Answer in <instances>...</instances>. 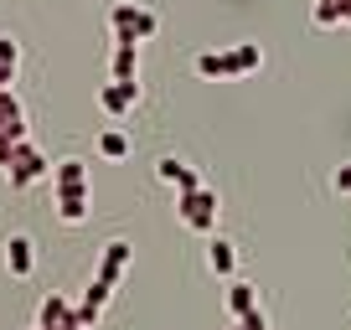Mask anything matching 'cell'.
I'll return each mask as SVG.
<instances>
[{
    "instance_id": "cell-17",
    "label": "cell",
    "mask_w": 351,
    "mask_h": 330,
    "mask_svg": "<svg viewBox=\"0 0 351 330\" xmlns=\"http://www.w3.org/2000/svg\"><path fill=\"white\" fill-rule=\"evenodd\" d=\"M99 155L104 160H124V155H130V134L124 129H104L99 134Z\"/></svg>"
},
{
    "instance_id": "cell-19",
    "label": "cell",
    "mask_w": 351,
    "mask_h": 330,
    "mask_svg": "<svg viewBox=\"0 0 351 330\" xmlns=\"http://www.w3.org/2000/svg\"><path fill=\"white\" fill-rule=\"evenodd\" d=\"M26 134H0V170H5V165H11V155H16V144H21Z\"/></svg>"
},
{
    "instance_id": "cell-5",
    "label": "cell",
    "mask_w": 351,
    "mask_h": 330,
    "mask_svg": "<svg viewBox=\"0 0 351 330\" xmlns=\"http://www.w3.org/2000/svg\"><path fill=\"white\" fill-rule=\"evenodd\" d=\"M134 103H140V77H124V83H119V77H109V83L99 88V109L109 114V119H124Z\"/></svg>"
},
{
    "instance_id": "cell-22",
    "label": "cell",
    "mask_w": 351,
    "mask_h": 330,
    "mask_svg": "<svg viewBox=\"0 0 351 330\" xmlns=\"http://www.w3.org/2000/svg\"><path fill=\"white\" fill-rule=\"evenodd\" d=\"M73 330H88V325H73Z\"/></svg>"
},
{
    "instance_id": "cell-21",
    "label": "cell",
    "mask_w": 351,
    "mask_h": 330,
    "mask_svg": "<svg viewBox=\"0 0 351 330\" xmlns=\"http://www.w3.org/2000/svg\"><path fill=\"white\" fill-rule=\"evenodd\" d=\"M341 21H346V26H351V0H341Z\"/></svg>"
},
{
    "instance_id": "cell-4",
    "label": "cell",
    "mask_w": 351,
    "mask_h": 330,
    "mask_svg": "<svg viewBox=\"0 0 351 330\" xmlns=\"http://www.w3.org/2000/svg\"><path fill=\"white\" fill-rule=\"evenodd\" d=\"M109 26H114V36H124V42H150V36L160 31L155 11H145V5H134V0H119V5H114Z\"/></svg>"
},
{
    "instance_id": "cell-2",
    "label": "cell",
    "mask_w": 351,
    "mask_h": 330,
    "mask_svg": "<svg viewBox=\"0 0 351 330\" xmlns=\"http://www.w3.org/2000/svg\"><path fill=\"white\" fill-rule=\"evenodd\" d=\"M176 217L186 222L191 232L212 238V232H217V191H207V186H197V191H176Z\"/></svg>"
},
{
    "instance_id": "cell-11",
    "label": "cell",
    "mask_w": 351,
    "mask_h": 330,
    "mask_svg": "<svg viewBox=\"0 0 351 330\" xmlns=\"http://www.w3.org/2000/svg\"><path fill=\"white\" fill-rule=\"evenodd\" d=\"M109 77H140V42H124L114 36V52H109Z\"/></svg>"
},
{
    "instance_id": "cell-13",
    "label": "cell",
    "mask_w": 351,
    "mask_h": 330,
    "mask_svg": "<svg viewBox=\"0 0 351 330\" xmlns=\"http://www.w3.org/2000/svg\"><path fill=\"white\" fill-rule=\"evenodd\" d=\"M207 268H212V274H222V279L238 274V248H232L228 238H217V232L207 238Z\"/></svg>"
},
{
    "instance_id": "cell-18",
    "label": "cell",
    "mask_w": 351,
    "mask_h": 330,
    "mask_svg": "<svg viewBox=\"0 0 351 330\" xmlns=\"http://www.w3.org/2000/svg\"><path fill=\"white\" fill-rule=\"evenodd\" d=\"M315 26H341V0H315Z\"/></svg>"
},
{
    "instance_id": "cell-12",
    "label": "cell",
    "mask_w": 351,
    "mask_h": 330,
    "mask_svg": "<svg viewBox=\"0 0 351 330\" xmlns=\"http://www.w3.org/2000/svg\"><path fill=\"white\" fill-rule=\"evenodd\" d=\"M155 176H160L165 186H176V191H197V186H202V181H197V170H191L186 160H176V155L155 160Z\"/></svg>"
},
{
    "instance_id": "cell-1",
    "label": "cell",
    "mask_w": 351,
    "mask_h": 330,
    "mask_svg": "<svg viewBox=\"0 0 351 330\" xmlns=\"http://www.w3.org/2000/svg\"><path fill=\"white\" fill-rule=\"evenodd\" d=\"M258 67H263L258 42H238V47H228V52H202L197 57L202 77H243V73H258Z\"/></svg>"
},
{
    "instance_id": "cell-10",
    "label": "cell",
    "mask_w": 351,
    "mask_h": 330,
    "mask_svg": "<svg viewBox=\"0 0 351 330\" xmlns=\"http://www.w3.org/2000/svg\"><path fill=\"white\" fill-rule=\"evenodd\" d=\"M52 191H83L88 186V160H77V155H67V160L52 165Z\"/></svg>"
},
{
    "instance_id": "cell-9",
    "label": "cell",
    "mask_w": 351,
    "mask_h": 330,
    "mask_svg": "<svg viewBox=\"0 0 351 330\" xmlns=\"http://www.w3.org/2000/svg\"><path fill=\"white\" fill-rule=\"evenodd\" d=\"M73 325H77L73 305H67L62 294H47L42 309H36V330H73Z\"/></svg>"
},
{
    "instance_id": "cell-8",
    "label": "cell",
    "mask_w": 351,
    "mask_h": 330,
    "mask_svg": "<svg viewBox=\"0 0 351 330\" xmlns=\"http://www.w3.org/2000/svg\"><path fill=\"white\" fill-rule=\"evenodd\" d=\"M52 196H57V222H62V227H77V222H88L93 186H83V191H52Z\"/></svg>"
},
{
    "instance_id": "cell-15",
    "label": "cell",
    "mask_w": 351,
    "mask_h": 330,
    "mask_svg": "<svg viewBox=\"0 0 351 330\" xmlns=\"http://www.w3.org/2000/svg\"><path fill=\"white\" fill-rule=\"evenodd\" d=\"M16 73H21V42L0 36V88H16Z\"/></svg>"
},
{
    "instance_id": "cell-23",
    "label": "cell",
    "mask_w": 351,
    "mask_h": 330,
    "mask_svg": "<svg viewBox=\"0 0 351 330\" xmlns=\"http://www.w3.org/2000/svg\"><path fill=\"white\" fill-rule=\"evenodd\" d=\"M232 330H243V325H232Z\"/></svg>"
},
{
    "instance_id": "cell-14",
    "label": "cell",
    "mask_w": 351,
    "mask_h": 330,
    "mask_svg": "<svg viewBox=\"0 0 351 330\" xmlns=\"http://www.w3.org/2000/svg\"><path fill=\"white\" fill-rule=\"evenodd\" d=\"M0 134H26V103L16 88H0Z\"/></svg>"
},
{
    "instance_id": "cell-6",
    "label": "cell",
    "mask_w": 351,
    "mask_h": 330,
    "mask_svg": "<svg viewBox=\"0 0 351 330\" xmlns=\"http://www.w3.org/2000/svg\"><path fill=\"white\" fill-rule=\"evenodd\" d=\"M5 268H11V279L36 274V242L26 238V232H11V238H5Z\"/></svg>"
},
{
    "instance_id": "cell-24",
    "label": "cell",
    "mask_w": 351,
    "mask_h": 330,
    "mask_svg": "<svg viewBox=\"0 0 351 330\" xmlns=\"http://www.w3.org/2000/svg\"><path fill=\"white\" fill-rule=\"evenodd\" d=\"M32 330H36V325H32Z\"/></svg>"
},
{
    "instance_id": "cell-3",
    "label": "cell",
    "mask_w": 351,
    "mask_h": 330,
    "mask_svg": "<svg viewBox=\"0 0 351 330\" xmlns=\"http://www.w3.org/2000/svg\"><path fill=\"white\" fill-rule=\"evenodd\" d=\"M0 176L11 181V191H26V186H36V181L52 176V165H47V155L36 150L32 140H21V144H16V155H11V165H5Z\"/></svg>"
},
{
    "instance_id": "cell-20",
    "label": "cell",
    "mask_w": 351,
    "mask_h": 330,
    "mask_svg": "<svg viewBox=\"0 0 351 330\" xmlns=\"http://www.w3.org/2000/svg\"><path fill=\"white\" fill-rule=\"evenodd\" d=\"M330 181H336V191H346V196H351V165H341V170H336Z\"/></svg>"
},
{
    "instance_id": "cell-16",
    "label": "cell",
    "mask_w": 351,
    "mask_h": 330,
    "mask_svg": "<svg viewBox=\"0 0 351 330\" xmlns=\"http://www.w3.org/2000/svg\"><path fill=\"white\" fill-rule=\"evenodd\" d=\"M228 309H232V315H248V309H258V289H253V284H243V279H232V284H228Z\"/></svg>"
},
{
    "instance_id": "cell-7",
    "label": "cell",
    "mask_w": 351,
    "mask_h": 330,
    "mask_svg": "<svg viewBox=\"0 0 351 330\" xmlns=\"http://www.w3.org/2000/svg\"><path fill=\"white\" fill-rule=\"evenodd\" d=\"M130 258H134V248H130L124 238H114V242H104L99 268H93V274H99V279H109V284H119V279H124V268H130Z\"/></svg>"
}]
</instances>
